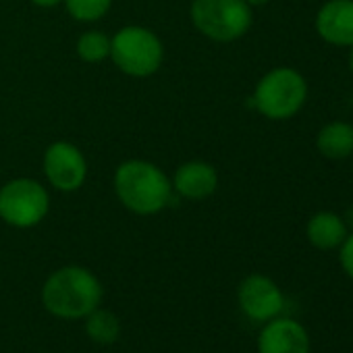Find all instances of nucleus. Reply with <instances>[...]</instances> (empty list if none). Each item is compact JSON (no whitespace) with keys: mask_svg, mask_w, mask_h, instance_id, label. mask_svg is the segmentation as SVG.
I'll return each instance as SVG.
<instances>
[{"mask_svg":"<svg viewBox=\"0 0 353 353\" xmlns=\"http://www.w3.org/2000/svg\"><path fill=\"white\" fill-rule=\"evenodd\" d=\"M44 307L63 320H81L102 303V285L83 266L54 270L42 287Z\"/></svg>","mask_w":353,"mask_h":353,"instance_id":"1","label":"nucleus"},{"mask_svg":"<svg viewBox=\"0 0 353 353\" xmlns=\"http://www.w3.org/2000/svg\"><path fill=\"white\" fill-rule=\"evenodd\" d=\"M114 192L125 208L145 216L160 212L170 202L172 185L156 164L129 160L114 172Z\"/></svg>","mask_w":353,"mask_h":353,"instance_id":"2","label":"nucleus"},{"mask_svg":"<svg viewBox=\"0 0 353 353\" xmlns=\"http://www.w3.org/2000/svg\"><path fill=\"white\" fill-rule=\"evenodd\" d=\"M305 98L307 83L303 75L291 67H276L258 81L252 102L266 119L285 121L301 110Z\"/></svg>","mask_w":353,"mask_h":353,"instance_id":"3","label":"nucleus"},{"mask_svg":"<svg viewBox=\"0 0 353 353\" xmlns=\"http://www.w3.org/2000/svg\"><path fill=\"white\" fill-rule=\"evenodd\" d=\"M252 7L245 0H194L192 21L214 42H235L252 28Z\"/></svg>","mask_w":353,"mask_h":353,"instance_id":"4","label":"nucleus"},{"mask_svg":"<svg viewBox=\"0 0 353 353\" xmlns=\"http://www.w3.org/2000/svg\"><path fill=\"white\" fill-rule=\"evenodd\" d=\"M110 57L114 65L133 77H148L162 63V44L158 36L145 28H123L110 40Z\"/></svg>","mask_w":353,"mask_h":353,"instance_id":"5","label":"nucleus"},{"mask_svg":"<svg viewBox=\"0 0 353 353\" xmlns=\"http://www.w3.org/2000/svg\"><path fill=\"white\" fill-rule=\"evenodd\" d=\"M48 208V192L34 179H13L0 190V219L11 227H36Z\"/></svg>","mask_w":353,"mask_h":353,"instance_id":"6","label":"nucleus"},{"mask_svg":"<svg viewBox=\"0 0 353 353\" xmlns=\"http://www.w3.org/2000/svg\"><path fill=\"white\" fill-rule=\"evenodd\" d=\"M237 301L241 312L254 322H268L285 307V295L281 287L264 274L245 276L237 289Z\"/></svg>","mask_w":353,"mask_h":353,"instance_id":"7","label":"nucleus"},{"mask_svg":"<svg viewBox=\"0 0 353 353\" xmlns=\"http://www.w3.org/2000/svg\"><path fill=\"white\" fill-rule=\"evenodd\" d=\"M44 172L54 190L59 192H75L83 185L88 164L83 154L67 141H57L46 150L44 156Z\"/></svg>","mask_w":353,"mask_h":353,"instance_id":"8","label":"nucleus"},{"mask_svg":"<svg viewBox=\"0 0 353 353\" xmlns=\"http://www.w3.org/2000/svg\"><path fill=\"white\" fill-rule=\"evenodd\" d=\"M307 330L293 318H272L260 330L258 353H310Z\"/></svg>","mask_w":353,"mask_h":353,"instance_id":"9","label":"nucleus"},{"mask_svg":"<svg viewBox=\"0 0 353 353\" xmlns=\"http://www.w3.org/2000/svg\"><path fill=\"white\" fill-rule=\"evenodd\" d=\"M318 36L332 46H353V0H328L316 15Z\"/></svg>","mask_w":353,"mask_h":353,"instance_id":"10","label":"nucleus"},{"mask_svg":"<svg viewBox=\"0 0 353 353\" xmlns=\"http://www.w3.org/2000/svg\"><path fill=\"white\" fill-rule=\"evenodd\" d=\"M172 188L179 192L183 198L204 200V198H208V196H212L216 192L219 174H216L214 166H210L208 162L194 160V162H188V164L176 168Z\"/></svg>","mask_w":353,"mask_h":353,"instance_id":"11","label":"nucleus"},{"mask_svg":"<svg viewBox=\"0 0 353 353\" xmlns=\"http://www.w3.org/2000/svg\"><path fill=\"white\" fill-rule=\"evenodd\" d=\"M305 235H307V241L316 250L328 252V250L341 248V243L349 235V229H347L343 216H339L334 212H328V210H322V212H316L307 221Z\"/></svg>","mask_w":353,"mask_h":353,"instance_id":"12","label":"nucleus"},{"mask_svg":"<svg viewBox=\"0 0 353 353\" xmlns=\"http://www.w3.org/2000/svg\"><path fill=\"white\" fill-rule=\"evenodd\" d=\"M316 148L324 158L341 160L353 156V125L345 121H332L318 131Z\"/></svg>","mask_w":353,"mask_h":353,"instance_id":"13","label":"nucleus"},{"mask_svg":"<svg viewBox=\"0 0 353 353\" xmlns=\"http://www.w3.org/2000/svg\"><path fill=\"white\" fill-rule=\"evenodd\" d=\"M85 332L98 345H112L121 334V322L110 310L96 307L85 316Z\"/></svg>","mask_w":353,"mask_h":353,"instance_id":"14","label":"nucleus"},{"mask_svg":"<svg viewBox=\"0 0 353 353\" xmlns=\"http://www.w3.org/2000/svg\"><path fill=\"white\" fill-rule=\"evenodd\" d=\"M77 54L85 63H100L110 57V38L102 32H88L77 42Z\"/></svg>","mask_w":353,"mask_h":353,"instance_id":"15","label":"nucleus"},{"mask_svg":"<svg viewBox=\"0 0 353 353\" xmlns=\"http://www.w3.org/2000/svg\"><path fill=\"white\" fill-rule=\"evenodd\" d=\"M112 0H65L67 11L77 19V21H98L102 19Z\"/></svg>","mask_w":353,"mask_h":353,"instance_id":"16","label":"nucleus"},{"mask_svg":"<svg viewBox=\"0 0 353 353\" xmlns=\"http://www.w3.org/2000/svg\"><path fill=\"white\" fill-rule=\"evenodd\" d=\"M339 262L345 274L353 281V231L345 237V241L339 248Z\"/></svg>","mask_w":353,"mask_h":353,"instance_id":"17","label":"nucleus"},{"mask_svg":"<svg viewBox=\"0 0 353 353\" xmlns=\"http://www.w3.org/2000/svg\"><path fill=\"white\" fill-rule=\"evenodd\" d=\"M32 3L38 7H44V9H50V7H57L59 3H63V0H32Z\"/></svg>","mask_w":353,"mask_h":353,"instance_id":"18","label":"nucleus"},{"mask_svg":"<svg viewBox=\"0 0 353 353\" xmlns=\"http://www.w3.org/2000/svg\"><path fill=\"white\" fill-rule=\"evenodd\" d=\"M343 221H345L347 229H351V231H353V204L347 208V212H345V219H343Z\"/></svg>","mask_w":353,"mask_h":353,"instance_id":"19","label":"nucleus"},{"mask_svg":"<svg viewBox=\"0 0 353 353\" xmlns=\"http://www.w3.org/2000/svg\"><path fill=\"white\" fill-rule=\"evenodd\" d=\"M245 3L250 7H254V5H266V3H270V0H245Z\"/></svg>","mask_w":353,"mask_h":353,"instance_id":"20","label":"nucleus"},{"mask_svg":"<svg viewBox=\"0 0 353 353\" xmlns=\"http://www.w3.org/2000/svg\"><path fill=\"white\" fill-rule=\"evenodd\" d=\"M349 48H351V52H349V69L353 73V46H349Z\"/></svg>","mask_w":353,"mask_h":353,"instance_id":"21","label":"nucleus"}]
</instances>
